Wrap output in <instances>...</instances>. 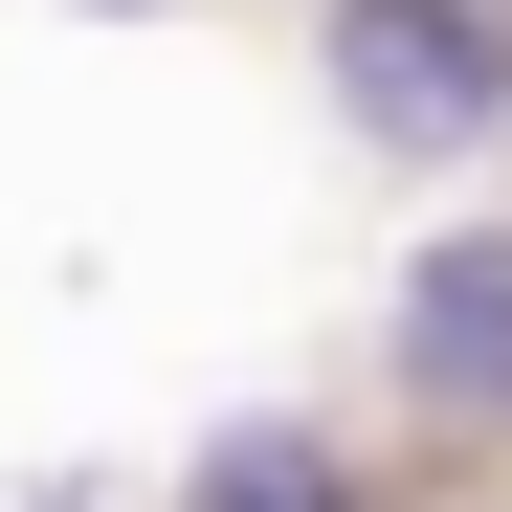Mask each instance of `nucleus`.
<instances>
[{"label": "nucleus", "instance_id": "nucleus-1", "mask_svg": "<svg viewBox=\"0 0 512 512\" xmlns=\"http://www.w3.org/2000/svg\"><path fill=\"white\" fill-rule=\"evenodd\" d=\"M401 379L446 423H512V223H446L401 268Z\"/></svg>", "mask_w": 512, "mask_h": 512}, {"label": "nucleus", "instance_id": "nucleus-2", "mask_svg": "<svg viewBox=\"0 0 512 512\" xmlns=\"http://www.w3.org/2000/svg\"><path fill=\"white\" fill-rule=\"evenodd\" d=\"M179 512H379V468L334 446V423H223L179 468Z\"/></svg>", "mask_w": 512, "mask_h": 512}]
</instances>
